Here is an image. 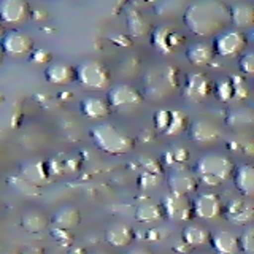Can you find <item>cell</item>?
Instances as JSON below:
<instances>
[{"label":"cell","mask_w":254,"mask_h":254,"mask_svg":"<svg viewBox=\"0 0 254 254\" xmlns=\"http://www.w3.org/2000/svg\"><path fill=\"white\" fill-rule=\"evenodd\" d=\"M183 21L195 37H216L230 26L229 5L221 0H197L188 3L183 11Z\"/></svg>","instance_id":"6da1fadb"},{"label":"cell","mask_w":254,"mask_h":254,"mask_svg":"<svg viewBox=\"0 0 254 254\" xmlns=\"http://www.w3.org/2000/svg\"><path fill=\"white\" fill-rule=\"evenodd\" d=\"M234 170L235 165L232 162V159H229V156L226 154H218V153H208L200 156L194 165V175L206 188L219 186L229 177H232Z\"/></svg>","instance_id":"7a4b0ae2"},{"label":"cell","mask_w":254,"mask_h":254,"mask_svg":"<svg viewBox=\"0 0 254 254\" xmlns=\"http://www.w3.org/2000/svg\"><path fill=\"white\" fill-rule=\"evenodd\" d=\"M180 86V71L173 65L149 68L143 76V97L162 100Z\"/></svg>","instance_id":"3957f363"},{"label":"cell","mask_w":254,"mask_h":254,"mask_svg":"<svg viewBox=\"0 0 254 254\" xmlns=\"http://www.w3.org/2000/svg\"><path fill=\"white\" fill-rule=\"evenodd\" d=\"M89 135L95 146L111 156H121L135 148V140L130 135L124 133L116 126L108 123L92 127Z\"/></svg>","instance_id":"277c9868"},{"label":"cell","mask_w":254,"mask_h":254,"mask_svg":"<svg viewBox=\"0 0 254 254\" xmlns=\"http://www.w3.org/2000/svg\"><path fill=\"white\" fill-rule=\"evenodd\" d=\"M75 79L86 91H102L110 86L111 73L103 62L87 59L76 65Z\"/></svg>","instance_id":"5b68a950"},{"label":"cell","mask_w":254,"mask_h":254,"mask_svg":"<svg viewBox=\"0 0 254 254\" xmlns=\"http://www.w3.org/2000/svg\"><path fill=\"white\" fill-rule=\"evenodd\" d=\"M107 102L111 111L116 110L119 113H132L140 108L145 102V97L140 89L130 84H116L107 94Z\"/></svg>","instance_id":"8992f818"},{"label":"cell","mask_w":254,"mask_h":254,"mask_svg":"<svg viewBox=\"0 0 254 254\" xmlns=\"http://www.w3.org/2000/svg\"><path fill=\"white\" fill-rule=\"evenodd\" d=\"M214 95L219 102H243L248 97V86L242 75L232 73L229 76L219 78L216 83L213 84Z\"/></svg>","instance_id":"52a82bcc"},{"label":"cell","mask_w":254,"mask_h":254,"mask_svg":"<svg viewBox=\"0 0 254 254\" xmlns=\"http://www.w3.org/2000/svg\"><path fill=\"white\" fill-rule=\"evenodd\" d=\"M246 46H248V38L242 30L227 29L216 35L211 48L214 56L218 54L221 58H235L246 50Z\"/></svg>","instance_id":"ba28073f"},{"label":"cell","mask_w":254,"mask_h":254,"mask_svg":"<svg viewBox=\"0 0 254 254\" xmlns=\"http://www.w3.org/2000/svg\"><path fill=\"white\" fill-rule=\"evenodd\" d=\"M213 81L208 75L202 71H190L186 76L185 86L181 89L183 99L190 103H202L210 97L213 92Z\"/></svg>","instance_id":"9c48e42d"},{"label":"cell","mask_w":254,"mask_h":254,"mask_svg":"<svg viewBox=\"0 0 254 254\" xmlns=\"http://www.w3.org/2000/svg\"><path fill=\"white\" fill-rule=\"evenodd\" d=\"M0 51L3 53V56H10V58L29 56L34 51V38L18 29L8 30L0 38Z\"/></svg>","instance_id":"30bf717a"},{"label":"cell","mask_w":254,"mask_h":254,"mask_svg":"<svg viewBox=\"0 0 254 254\" xmlns=\"http://www.w3.org/2000/svg\"><path fill=\"white\" fill-rule=\"evenodd\" d=\"M161 208L164 211V216L170 221H190L194 218L192 214V205L188 195H180L173 192H167L162 195Z\"/></svg>","instance_id":"8fae6325"},{"label":"cell","mask_w":254,"mask_h":254,"mask_svg":"<svg viewBox=\"0 0 254 254\" xmlns=\"http://www.w3.org/2000/svg\"><path fill=\"white\" fill-rule=\"evenodd\" d=\"M183 43H185V35L169 24L157 26L151 32V45L161 54H172L177 48L183 46Z\"/></svg>","instance_id":"7c38bea8"},{"label":"cell","mask_w":254,"mask_h":254,"mask_svg":"<svg viewBox=\"0 0 254 254\" xmlns=\"http://www.w3.org/2000/svg\"><path fill=\"white\" fill-rule=\"evenodd\" d=\"M30 18V5L24 0H0V24L19 26Z\"/></svg>","instance_id":"4fadbf2b"},{"label":"cell","mask_w":254,"mask_h":254,"mask_svg":"<svg viewBox=\"0 0 254 254\" xmlns=\"http://www.w3.org/2000/svg\"><path fill=\"white\" fill-rule=\"evenodd\" d=\"M192 214L194 218L203 219V221H211L216 219L222 213V203L218 194L214 192H202L198 194L192 202Z\"/></svg>","instance_id":"5bb4252c"},{"label":"cell","mask_w":254,"mask_h":254,"mask_svg":"<svg viewBox=\"0 0 254 254\" xmlns=\"http://www.w3.org/2000/svg\"><path fill=\"white\" fill-rule=\"evenodd\" d=\"M167 186H169V192L188 195L190 192H195L198 189V180L197 177L186 169H178L169 175L167 178Z\"/></svg>","instance_id":"9a60e30c"},{"label":"cell","mask_w":254,"mask_h":254,"mask_svg":"<svg viewBox=\"0 0 254 254\" xmlns=\"http://www.w3.org/2000/svg\"><path fill=\"white\" fill-rule=\"evenodd\" d=\"M188 130L189 138L197 145H208V143H214L221 138V130L206 119H195V121L189 123Z\"/></svg>","instance_id":"2e32d148"},{"label":"cell","mask_w":254,"mask_h":254,"mask_svg":"<svg viewBox=\"0 0 254 254\" xmlns=\"http://www.w3.org/2000/svg\"><path fill=\"white\" fill-rule=\"evenodd\" d=\"M226 219L234 226H246L250 224L254 216L253 205L245 198H232L226 205Z\"/></svg>","instance_id":"e0dca14e"},{"label":"cell","mask_w":254,"mask_h":254,"mask_svg":"<svg viewBox=\"0 0 254 254\" xmlns=\"http://www.w3.org/2000/svg\"><path fill=\"white\" fill-rule=\"evenodd\" d=\"M19 177L30 183L32 186L40 188L50 183L51 177L48 172V165L43 161H27L19 167Z\"/></svg>","instance_id":"ac0fdd59"},{"label":"cell","mask_w":254,"mask_h":254,"mask_svg":"<svg viewBox=\"0 0 254 254\" xmlns=\"http://www.w3.org/2000/svg\"><path fill=\"white\" fill-rule=\"evenodd\" d=\"M103 238L113 248H124V246H129L133 242L135 232L126 222H113V224L107 227Z\"/></svg>","instance_id":"d6986e66"},{"label":"cell","mask_w":254,"mask_h":254,"mask_svg":"<svg viewBox=\"0 0 254 254\" xmlns=\"http://www.w3.org/2000/svg\"><path fill=\"white\" fill-rule=\"evenodd\" d=\"M45 78L50 84L65 86L75 81V67H71L67 62H51L45 68Z\"/></svg>","instance_id":"ffe728a7"},{"label":"cell","mask_w":254,"mask_h":254,"mask_svg":"<svg viewBox=\"0 0 254 254\" xmlns=\"http://www.w3.org/2000/svg\"><path fill=\"white\" fill-rule=\"evenodd\" d=\"M79 111L83 113V116L89 119H102L110 116L111 108L107 99L97 97V95H89V97H84L79 102Z\"/></svg>","instance_id":"44dd1931"},{"label":"cell","mask_w":254,"mask_h":254,"mask_svg":"<svg viewBox=\"0 0 254 254\" xmlns=\"http://www.w3.org/2000/svg\"><path fill=\"white\" fill-rule=\"evenodd\" d=\"M210 243L218 254H237L240 251L238 237L230 230H216L210 235Z\"/></svg>","instance_id":"7402d4cb"},{"label":"cell","mask_w":254,"mask_h":254,"mask_svg":"<svg viewBox=\"0 0 254 254\" xmlns=\"http://www.w3.org/2000/svg\"><path fill=\"white\" fill-rule=\"evenodd\" d=\"M51 224V219L42 210L30 208L22 213L21 216V227L29 234H40L46 230Z\"/></svg>","instance_id":"603a6c76"},{"label":"cell","mask_w":254,"mask_h":254,"mask_svg":"<svg viewBox=\"0 0 254 254\" xmlns=\"http://www.w3.org/2000/svg\"><path fill=\"white\" fill-rule=\"evenodd\" d=\"M51 222L58 229L73 230L81 222V213L73 205H64L53 214Z\"/></svg>","instance_id":"cb8c5ba5"},{"label":"cell","mask_w":254,"mask_h":254,"mask_svg":"<svg viewBox=\"0 0 254 254\" xmlns=\"http://www.w3.org/2000/svg\"><path fill=\"white\" fill-rule=\"evenodd\" d=\"M234 185L243 197L254 195V169L250 164L240 165L234 173Z\"/></svg>","instance_id":"d4e9b609"},{"label":"cell","mask_w":254,"mask_h":254,"mask_svg":"<svg viewBox=\"0 0 254 254\" xmlns=\"http://www.w3.org/2000/svg\"><path fill=\"white\" fill-rule=\"evenodd\" d=\"M126 24L130 37H145L149 32V24L146 18L133 5L126 8Z\"/></svg>","instance_id":"484cf974"},{"label":"cell","mask_w":254,"mask_h":254,"mask_svg":"<svg viewBox=\"0 0 254 254\" xmlns=\"http://www.w3.org/2000/svg\"><path fill=\"white\" fill-rule=\"evenodd\" d=\"M186 59L192 64V65L202 67V65H210L214 59L213 48L208 43L198 42L192 43L190 46L186 48Z\"/></svg>","instance_id":"4316f807"},{"label":"cell","mask_w":254,"mask_h":254,"mask_svg":"<svg viewBox=\"0 0 254 254\" xmlns=\"http://www.w3.org/2000/svg\"><path fill=\"white\" fill-rule=\"evenodd\" d=\"M230 24L238 29L250 27L254 24V6L250 3H234L229 6Z\"/></svg>","instance_id":"83f0119b"},{"label":"cell","mask_w":254,"mask_h":254,"mask_svg":"<svg viewBox=\"0 0 254 254\" xmlns=\"http://www.w3.org/2000/svg\"><path fill=\"white\" fill-rule=\"evenodd\" d=\"M210 232L203 226L190 224L183 229L181 232V242L186 243L189 248H198V246L210 243Z\"/></svg>","instance_id":"f1b7e54d"},{"label":"cell","mask_w":254,"mask_h":254,"mask_svg":"<svg viewBox=\"0 0 254 254\" xmlns=\"http://www.w3.org/2000/svg\"><path fill=\"white\" fill-rule=\"evenodd\" d=\"M164 211L161 205L156 202H141L137 208H135V219L141 224H154V222L162 221Z\"/></svg>","instance_id":"f546056e"},{"label":"cell","mask_w":254,"mask_h":254,"mask_svg":"<svg viewBox=\"0 0 254 254\" xmlns=\"http://www.w3.org/2000/svg\"><path fill=\"white\" fill-rule=\"evenodd\" d=\"M189 127V118L185 111L180 110H169V119L164 129V135L167 137H175V135L183 133Z\"/></svg>","instance_id":"4dcf8cb0"},{"label":"cell","mask_w":254,"mask_h":254,"mask_svg":"<svg viewBox=\"0 0 254 254\" xmlns=\"http://www.w3.org/2000/svg\"><path fill=\"white\" fill-rule=\"evenodd\" d=\"M224 123L232 127V129H240V127H250L254 124V115L250 108H232L227 111Z\"/></svg>","instance_id":"1f68e13d"},{"label":"cell","mask_w":254,"mask_h":254,"mask_svg":"<svg viewBox=\"0 0 254 254\" xmlns=\"http://www.w3.org/2000/svg\"><path fill=\"white\" fill-rule=\"evenodd\" d=\"M189 161V151L185 146H175L169 151H165L162 157V167H177V165H185Z\"/></svg>","instance_id":"d6a6232c"},{"label":"cell","mask_w":254,"mask_h":254,"mask_svg":"<svg viewBox=\"0 0 254 254\" xmlns=\"http://www.w3.org/2000/svg\"><path fill=\"white\" fill-rule=\"evenodd\" d=\"M188 6L186 2H178V0H167V2H159L154 6V13L157 16H175L183 14L185 8Z\"/></svg>","instance_id":"836d02e7"},{"label":"cell","mask_w":254,"mask_h":254,"mask_svg":"<svg viewBox=\"0 0 254 254\" xmlns=\"http://www.w3.org/2000/svg\"><path fill=\"white\" fill-rule=\"evenodd\" d=\"M161 177L154 173H149V172H141L138 175V180H137V185L141 190H151V189H156L159 185H161Z\"/></svg>","instance_id":"e575fe53"},{"label":"cell","mask_w":254,"mask_h":254,"mask_svg":"<svg viewBox=\"0 0 254 254\" xmlns=\"http://www.w3.org/2000/svg\"><path fill=\"white\" fill-rule=\"evenodd\" d=\"M238 248L245 254H253L254 251V230L253 227H248L245 232L238 237Z\"/></svg>","instance_id":"d590c367"},{"label":"cell","mask_w":254,"mask_h":254,"mask_svg":"<svg viewBox=\"0 0 254 254\" xmlns=\"http://www.w3.org/2000/svg\"><path fill=\"white\" fill-rule=\"evenodd\" d=\"M138 162H140V165L143 167V172L154 173V175H159V177H161V175H162L164 167H162V164H161V162L157 161V159L143 156V157H140V159H138Z\"/></svg>","instance_id":"8d00e7d4"},{"label":"cell","mask_w":254,"mask_h":254,"mask_svg":"<svg viewBox=\"0 0 254 254\" xmlns=\"http://www.w3.org/2000/svg\"><path fill=\"white\" fill-rule=\"evenodd\" d=\"M238 68L245 76H251L254 73V56L253 53H245L238 59Z\"/></svg>","instance_id":"74e56055"},{"label":"cell","mask_w":254,"mask_h":254,"mask_svg":"<svg viewBox=\"0 0 254 254\" xmlns=\"http://www.w3.org/2000/svg\"><path fill=\"white\" fill-rule=\"evenodd\" d=\"M51 237L54 238L56 242H59L61 245H73V232L71 230H65V229H58L54 227L51 229Z\"/></svg>","instance_id":"f35d334b"},{"label":"cell","mask_w":254,"mask_h":254,"mask_svg":"<svg viewBox=\"0 0 254 254\" xmlns=\"http://www.w3.org/2000/svg\"><path fill=\"white\" fill-rule=\"evenodd\" d=\"M140 68V61L137 58H133V56H129V58L123 59L121 62V71L124 75L130 76V75H135Z\"/></svg>","instance_id":"ab89813d"},{"label":"cell","mask_w":254,"mask_h":254,"mask_svg":"<svg viewBox=\"0 0 254 254\" xmlns=\"http://www.w3.org/2000/svg\"><path fill=\"white\" fill-rule=\"evenodd\" d=\"M29 61L34 64H50L53 62V54L48 50H34L29 54Z\"/></svg>","instance_id":"60d3db41"},{"label":"cell","mask_w":254,"mask_h":254,"mask_svg":"<svg viewBox=\"0 0 254 254\" xmlns=\"http://www.w3.org/2000/svg\"><path fill=\"white\" fill-rule=\"evenodd\" d=\"M167 119H169V110H157L156 111L154 118H153V123H154L157 130L164 132L165 126H167Z\"/></svg>","instance_id":"b9f144b4"},{"label":"cell","mask_w":254,"mask_h":254,"mask_svg":"<svg viewBox=\"0 0 254 254\" xmlns=\"http://www.w3.org/2000/svg\"><path fill=\"white\" fill-rule=\"evenodd\" d=\"M165 237H169V232L167 230H164L162 227H154V229H148V232H146V238L149 242H162Z\"/></svg>","instance_id":"7bdbcfd3"},{"label":"cell","mask_w":254,"mask_h":254,"mask_svg":"<svg viewBox=\"0 0 254 254\" xmlns=\"http://www.w3.org/2000/svg\"><path fill=\"white\" fill-rule=\"evenodd\" d=\"M48 18V13L45 10H32L30 8V18L29 19H34V21H43Z\"/></svg>","instance_id":"ee69618b"},{"label":"cell","mask_w":254,"mask_h":254,"mask_svg":"<svg viewBox=\"0 0 254 254\" xmlns=\"http://www.w3.org/2000/svg\"><path fill=\"white\" fill-rule=\"evenodd\" d=\"M138 140L143 141V143L153 141V140H154V133H153V130H141V132L138 133Z\"/></svg>","instance_id":"f6af8a7d"},{"label":"cell","mask_w":254,"mask_h":254,"mask_svg":"<svg viewBox=\"0 0 254 254\" xmlns=\"http://www.w3.org/2000/svg\"><path fill=\"white\" fill-rule=\"evenodd\" d=\"M68 254H87V251H86V248H84L83 245H76V243H73V245H70Z\"/></svg>","instance_id":"bcb514c9"},{"label":"cell","mask_w":254,"mask_h":254,"mask_svg":"<svg viewBox=\"0 0 254 254\" xmlns=\"http://www.w3.org/2000/svg\"><path fill=\"white\" fill-rule=\"evenodd\" d=\"M127 254H154V253H153V251H149V250H146V248H141V246H138V248L130 250Z\"/></svg>","instance_id":"7dc6e473"},{"label":"cell","mask_w":254,"mask_h":254,"mask_svg":"<svg viewBox=\"0 0 254 254\" xmlns=\"http://www.w3.org/2000/svg\"><path fill=\"white\" fill-rule=\"evenodd\" d=\"M173 250H175V251H185V253H188V251H189L190 248H189V246H188L186 243H183V242H181V246H178V245H177V246H175Z\"/></svg>","instance_id":"c3c4849f"},{"label":"cell","mask_w":254,"mask_h":254,"mask_svg":"<svg viewBox=\"0 0 254 254\" xmlns=\"http://www.w3.org/2000/svg\"><path fill=\"white\" fill-rule=\"evenodd\" d=\"M91 254H111V253H108V251H94Z\"/></svg>","instance_id":"681fc988"},{"label":"cell","mask_w":254,"mask_h":254,"mask_svg":"<svg viewBox=\"0 0 254 254\" xmlns=\"http://www.w3.org/2000/svg\"><path fill=\"white\" fill-rule=\"evenodd\" d=\"M3 34H5V30H3V26H2V24H0V38L3 37Z\"/></svg>","instance_id":"f907efd6"},{"label":"cell","mask_w":254,"mask_h":254,"mask_svg":"<svg viewBox=\"0 0 254 254\" xmlns=\"http://www.w3.org/2000/svg\"><path fill=\"white\" fill-rule=\"evenodd\" d=\"M3 59H5V56H3V53H2V51H0V65H2V64H3Z\"/></svg>","instance_id":"816d5d0a"},{"label":"cell","mask_w":254,"mask_h":254,"mask_svg":"<svg viewBox=\"0 0 254 254\" xmlns=\"http://www.w3.org/2000/svg\"><path fill=\"white\" fill-rule=\"evenodd\" d=\"M3 99H5V97H3V95H2V94H0V103H2V102H3Z\"/></svg>","instance_id":"f5cc1de1"},{"label":"cell","mask_w":254,"mask_h":254,"mask_svg":"<svg viewBox=\"0 0 254 254\" xmlns=\"http://www.w3.org/2000/svg\"><path fill=\"white\" fill-rule=\"evenodd\" d=\"M198 254H203V253H198Z\"/></svg>","instance_id":"db71d44e"}]
</instances>
